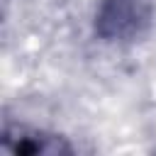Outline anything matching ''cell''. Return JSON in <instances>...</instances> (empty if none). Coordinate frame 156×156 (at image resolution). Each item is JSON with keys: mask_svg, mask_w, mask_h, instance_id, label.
I'll return each instance as SVG.
<instances>
[{"mask_svg": "<svg viewBox=\"0 0 156 156\" xmlns=\"http://www.w3.org/2000/svg\"><path fill=\"white\" fill-rule=\"evenodd\" d=\"M44 151H54L44 139L39 136H17L12 144V154H44Z\"/></svg>", "mask_w": 156, "mask_h": 156, "instance_id": "2", "label": "cell"}, {"mask_svg": "<svg viewBox=\"0 0 156 156\" xmlns=\"http://www.w3.org/2000/svg\"><path fill=\"white\" fill-rule=\"evenodd\" d=\"M154 24V5L149 0H105L95 12V34L110 44L141 39Z\"/></svg>", "mask_w": 156, "mask_h": 156, "instance_id": "1", "label": "cell"}]
</instances>
